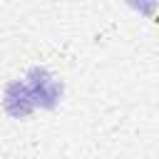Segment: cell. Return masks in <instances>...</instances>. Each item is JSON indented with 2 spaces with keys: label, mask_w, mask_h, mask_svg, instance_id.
Instances as JSON below:
<instances>
[{
  "label": "cell",
  "mask_w": 159,
  "mask_h": 159,
  "mask_svg": "<svg viewBox=\"0 0 159 159\" xmlns=\"http://www.w3.org/2000/svg\"><path fill=\"white\" fill-rule=\"evenodd\" d=\"M27 89H30L35 104H42V107H52L55 99H57V94H60V84H57L55 77L47 75L45 70H32V72H30Z\"/></svg>",
  "instance_id": "6da1fadb"
},
{
  "label": "cell",
  "mask_w": 159,
  "mask_h": 159,
  "mask_svg": "<svg viewBox=\"0 0 159 159\" xmlns=\"http://www.w3.org/2000/svg\"><path fill=\"white\" fill-rule=\"evenodd\" d=\"M32 107H35V99H32L27 84L15 82V84H10L5 89V109L12 117H25V114L32 112Z\"/></svg>",
  "instance_id": "7a4b0ae2"
},
{
  "label": "cell",
  "mask_w": 159,
  "mask_h": 159,
  "mask_svg": "<svg viewBox=\"0 0 159 159\" xmlns=\"http://www.w3.org/2000/svg\"><path fill=\"white\" fill-rule=\"evenodd\" d=\"M129 5H134L139 12H144V15H152V10H154V0H127Z\"/></svg>",
  "instance_id": "3957f363"
}]
</instances>
